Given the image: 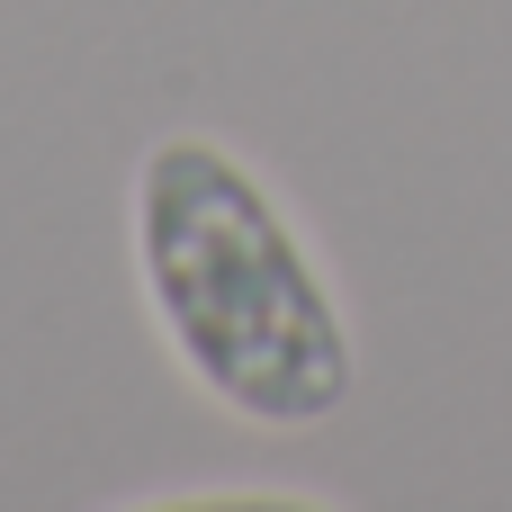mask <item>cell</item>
Masks as SVG:
<instances>
[{"label": "cell", "instance_id": "1", "mask_svg": "<svg viewBox=\"0 0 512 512\" xmlns=\"http://www.w3.org/2000/svg\"><path fill=\"white\" fill-rule=\"evenodd\" d=\"M126 252L162 351L216 414L252 432H315L351 405V306L288 198L225 135L171 126L135 153Z\"/></svg>", "mask_w": 512, "mask_h": 512}]
</instances>
